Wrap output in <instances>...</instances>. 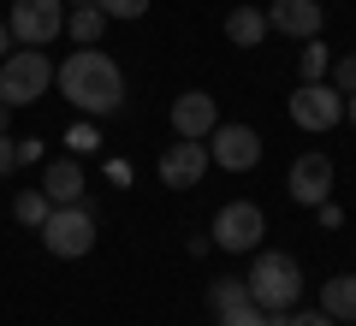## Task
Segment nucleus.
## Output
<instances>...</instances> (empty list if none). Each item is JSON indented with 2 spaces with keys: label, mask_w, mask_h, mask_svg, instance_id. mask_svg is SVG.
<instances>
[{
  "label": "nucleus",
  "mask_w": 356,
  "mask_h": 326,
  "mask_svg": "<svg viewBox=\"0 0 356 326\" xmlns=\"http://www.w3.org/2000/svg\"><path fill=\"white\" fill-rule=\"evenodd\" d=\"M54 77H60V95L72 101L83 119H107V113L125 107V72H119V60L102 54V48H72Z\"/></svg>",
  "instance_id": "obj_1"
},
{
  "label": "nucleus",
  "mask_w": 356,
  "mask_h": 326,
  "mask_svg": "<svg viewBox=\"0 0 356 326\" xmlns=\"http://www.w3.org/2000/svg\"><path fill=\"white\" fill-rule=\"evenodd\" d=\"M297 297H303V267H297V255L261 250L255 267H250V302L261 314H291Z\"/></svg>",
  "instance_id": "obj_2"
},
{
  "label": "nucleus",
  "mask_w": 356,
  "mask_h": 326,
  "mask_svg": "<svg viewBox=\"0 0 356 326\" xmlns=\"http://www.w3.org/2000/svg\"><path fill=\"white\" fill-rule=\"evenodd\" d=\"M54 83V60L42 48H18L0 60V101L6 107H30V101H42Z\"/></svg>",
  "instance_id": "obj_3"
},
{
  "label": "nucleus",
  "mask_w": 356,
  "mask_h": 326,
  "mask_svg": "<svg viewBox=\"0 0 356 326\" xmlns=\"http://www.w3.org/2000/svg\"><path fill=\"white\" fill-rule=\"evenodd\" d=\"M42 250L60 255V261H77V255L95 250V213L83 208V202H65V208H54L48 220H42Z\"/></svg>",
  "instance_id": "obj_4"
},
{
  "label": "nucleus",
  "mask_w": 356,
  "mask_h": 326,
  "mask_svg": "<svg viewBox=\"0 0 356 326\" xmlns=\"http://www.w3.org/2000/svg\"><path fill=\"white\" fill-rule=\"evenodd\" d=\"M208 238L220 243V250H232V255H250V250H261V238H267V213L255 208V202H226V208L214 213V231Z\"/></svg>",
  "instance_id": "obj_5"
},
{
  "label": "nucleus",
  "mask_w": 356,
  "mask_h": 326,
  "mask_svg": "<svg viewBox=\"0 0 356 326\" xmlns=\"http://www.w3.org/2000/svg\"><path fill=\"white\" fill-rule=\"evenodd\" d=\"M6 30H13V42H24V48H48L65 30V0H13Z\"/></svg>",
  "instance_id": "obj_6"
},
{
  "label": "nucleus",
  "mask_w": 356,
  "mask_h": 326,
  "mask_svg": "<svg viewBox=\"0 0 356 326\" xmlns=\"http://www.w3.org/2000/svg\"><path fill=\"white\" fill-rule=\"evenodd\" d=\"M344 119V95L321 77V83H297V95H291V125H303V131H332Z\"/></svg>",
  "instance_id": "obj_7"
},
{
  "label": "nucleus",
  "mask_w": 356,
  "mask_h": 326,
  "mask_svg": "<svg viewBox=\"0 0 356 326\" xmlns=\"http://www.w3.org/2000/svg\"><path fill=\"white\" fill-rule=\"evenodd\" d=\"M208 161L226 166V172H250V166H261V137L250 125H214L208 131Z\"/></svg>",
  "instance_id": "obj_8"
},
{
  "label": "nucleus",
  "mask_w": 356,
  "mask_h": 326,
  "mask_svg": "<svg viewBox=\"0 0 356 326\" xmlns=\"http://www.w3.org/2000/svg\"><path fill=\"white\" fill-rule=\"evenodd\" d=\"M208 166H214V161H208V142H191V137H178L172 149H166L161 161H154V172H161V184H166V190H196Z\"/></svg>",
  "instance_id": "obj_9"
},
{
  "label": "nucleus",
  "mask_w": 356,
  "mask_h": 326,
  "mask_svg": "<svg viewBox=\"0 0 356 326\" xmlns=\"http://www.w3.org/2000/svg\"><path fill=\"white\" fill-rule=\"evenodd\" d=\"M285 184H291V202H303V208H321V202L332 196V161H327V154H297Z\"/></svg>",
  "instance_id": "obj_10"
},
{
  "label": "nucleus",
  "mask_w": 356,
  "mask_h": 326,
  "mask_svg": "<svg viewBox=\"0 0 356 326\" xmlns=\"http://www.w3.org/2000/svg\"><path fill=\"white\" fill-rule=\"evenodd\" d=\"M220 125V107L208 89H184V95L172 101V131L178 137H191V142H208V131Z\"/></svg>",
  "instance_id": "obj_11"
},
{
  "label": "nucleus",
  "mask_w": 356,
  "mask_h": 326,
  "mask_svg": "<svg viewBox=\"0 0 356 326\" xmlns=\"http://www.w3.org/2000/svg\"><path fill=\"white\" fill-rule=\"evenodd\" d=\"M267 30H285V36H321V0H273L267 6Z\"/></svg>",
  "instance_id": "obj_12"
},
{
  "label": "nucleus",
  "mask_w": 356,
  "mask_h": 326,
  "mask_svg": "<svg viewBox=\"0 0 356 326\" xmlns=\"http://www.w3.org/2000/svg\"><path fill=\"white\" fill-rule=\"evenodd\" d=\"M42 196L54 202V208H65V202H83V166L65 154V161H48L42 166Z\"/></svg>",
  "instance_id": "obj_13"
},
{
  "label": "nucleus",
  "mask_w": 356,
  "mask_h": 326,
  "mask_svg": "<svg viewBox=\"0 0 356 326\" xmlns=\"http://www.w3.org/2000/svg\"><path fill=\"white\" fill-rule=\"evenodd\" d=\"M321 314H332L339 326L356 320V273H332L327 285H321Z\"/></svg>",
  "instance_id": "obj_14"
},
{
  "label": "nucleus",
  "mask_w": 356,
  "mask_h": 326,
  "mask_svg": "<svg viewBox=\"0 0 356 326\" xmlns=\"http://www.w3.org/2000/svg\"><path fill=\"white\" fill-rule=\"evenodd\" d=\"M261 36H267V13H255V6L226 13V42L232 48H261Z\"/></svg>",
  "instance_id": "obj_15"
},
{
  "label": "nucleus",
  "mask_w": 356,
  "mask_h": 326,
  "mask_svg": "<svg viewBox=\"0 0 356 326\" xmlns=\"http://www.w3.org/2000/svg\"><path fill=\"white\" fill-rule=\"evenodd\" d=\"M107 30V13L102 6H65V36L77 42V48H95Z\"/></svg>",
  "instance_id": "obj_16"
},
{
  "label": "nucleus",
  "mask_w": 356,
  "mask_h": 326,
  "mask_svg": "<svg viewBox=\"0 0 356 326\" xmlns=\"http://www.w3.org/2000/svg\"><path fill=\"white\" fill-rule=\"evenodd\" d=\"M250 302V279H214V291H208V309L226 314V309H243Z\"/></svg>",
  "instance_id": "obj_17"
},
{
  "label": "nucleus",
  "mask_w": 356,
  "mask_h": 326,
  "mask_svg": "<svg viewBox=\"0 0 356 326\" xmlns=\"http://www.w3.org/2000/svg\"><path fill=\"white\" fill-rule=\"evenodd\" d=\"M13 213H18V226H30V231H42V220L54 213V202L42 196V190H24V196L13 202Z\"/></svg>",
  "instance_id": "obj_18"
},
{
  "label": "nucleus",
  "mask_w": 356,
  "mask_h": 326,
  "mask_svg": "<svg viewBox=\"0 0 356 326\" xmlns=\"http://www.w3.org/2000/svg\"><path fill=\"white\" fill-rule=\"evenodd\" d=\"M327 65H332V54L309 36V48H303V83H321V77H327Z\"/></svg>",
  "instance_id": "obj_19"
},
{
  "label": "nucleus",
  "mask_w": 356,
  "mask_h": 326,
  "mask_svg": "<svg viewBox=\"0 0 356 326\" xmlns=\"http://www.w3.org/2000/svg\"><path fill=\"white\" fill-rule=\"evenodd\" d=\"M327 72H332V89H339V95H356V54H339Z\"/></svg>",
  "instance_id": "obj_20"
},
{
  "label": "nucleus",
  "mask_w": 356,
  "mask_h": 326,
  "mask_svg": "<svg viewBox=\"0 0 356 326\" xmlns=\"http://www.w3.org/2000/svg\"><path fill=\"white\" fill-rule=\"evenodd\" d=\"M107 18H119V24H131V18H143L149 13V0H95Z\"/></svg>",
  "instance_id": "obj_21"
},
{
  "label": "nucleus",
  "mask_w": 356,
  "mask_h": 326,
  "mask_svg": "<svg viewBox=\"0 0 356 326\" xmlns=\"http://www.w3.org/2000/svg\"><path fill=\"white\" fill-rule=\"evenodd\" d=\"M220 326H267V314L255 309V302H243V309H226V314H214Z\"/></svg>",
  "instance_id": "obj_22"
},
{
  "label": "nucleus",
  "mask_w": 356,
  "mask_h": 326,
  "mask_svg": "<svg viewBox=\"0 0 356 326\" xmlns=\"http://www.w3.org/2000/svg\"><path fill=\"white\" fill-rule=\"evenodd\" d=\"M65 142H72V154H89V149H95V125H77Z\"/></svg>",
  "instance_id": "obj_23"
},
{
  "label": "nucleus",
  "mask_w": 356,
  "mask_h": 326,
  "mask_svg": "<svg viewBox=\"0 0 356 326\" xmlns=\"http://www.w3.org/2000/svg\"><path fill=\"white\" fill-rule=\"evenodd\" d=\"M42 161V137H18V166H36Z\"/></svg>",
  "instance_id": "obj_24"
},
{
  "label": "nucleus",
  "mask_w": 356,
  "mask_h": 326,
  "mask_svg": "<svg viewBox=\"0 0 356 326\" xmlns=\"http://www.w3.org/2000/svg\"><path fill=\"white\" fill-rule=\"evenodd\" d=\"M6 172H18V142L13 137H0V178Z\"/></svg>",
  "instance_id": "obj_25"
},
{
  "label": "nucleus",
  "mask_w": 356,
  "mask_h": 326,
  "mask_svg": "<svg viewBox=\"0 0 356 326\" xmlns=\"http://www.w3.org/2000/svg\"><path fill=\"white\" fill-rule=\"evenodd\" d=\"M291 326H339V320H332V314H321V309H315V314H291Z\"/></svg>",
  "instance_id": "obj_26"
},
{
  "label": "nucleus",
  "mask_w": 356,
  "mask_h": 326,
  "mask_svg": "<svg viewBox=\"0 0 356 326\" xmlns=\"http://www.w3.org/2000/svg\"><path fill=\"white\" fill-rule=\"evenodd\" d=\"M13 54V30H6V18H0V60Z\"/></svg>",
  "instance_id": "obj_27"
},
{
  "label": "nucleus",
  "mask_w": 356,
  "mask_h": 326,
  "mask_svg": "<svg viewBox=\"0 0 356 326\" xmlns=\"http://www.w3.org/2000/svg\"><path fill=\"white\" fill-rule=\"evenodd\" d=\"M267 326H291V314H267Z\"/></svg>",
  "instance_id": "obj_28"
},
{
  "label": "nucleus",
  "mask_w": 356,
  "mask_h": 326,
  "mask_svg": "<svg viewBox=\"0 0 356 326\" xmlns=\"http://www.w3.org/2000/svg\"><path fill=\"white\" fill-rule=\"evenodd\" d=\"M344 113H350V125H356V95H344Z\"/></svg>",
  "instance_id": "obj_29"
},
{
  "label": "nucleus",
  "mask_w": 356,
  "mask_h": 326,
  "mask_svg": "<svg viewBox=\"0 0 356 326\" xmlns=\"http://www.w3.org/2000/svg\"><path fill=\"white\" fill-rule=\"evenodd\" d=\"M6 113H13V107H6V101H0V137H6Z\"/></svg>",
  "instance_id": "obj_30"
},
{
  "label": "nucleus",
  "mask_w": 356,
  "mask_h": 326,
  "mask_svg": "<svg viewBox=\"0 0 356 326\" xmlns=\"http://www.w3.org/2000/svg\"><path fill=\"white\" fill-rule=\"evenodd\" d=\"M65 6H95V0H65Z\"/></svg>",
  "instance_id": "obj_31"
},
{
  "label": "nucleus",
  "mask_w": 356,
  "mask_h": 326,
  "mask_svg": "<svg viewBox=\"0 0 356 326\" xmlns=\"http://www.w3.org/2000/svg\"><path fill=\"white\" fill-rule=\"evenodd\" d=\"M350 326H356V320H350Z\"/></svg>",
  "instance_id": "obj_32"
}]
</instances>
